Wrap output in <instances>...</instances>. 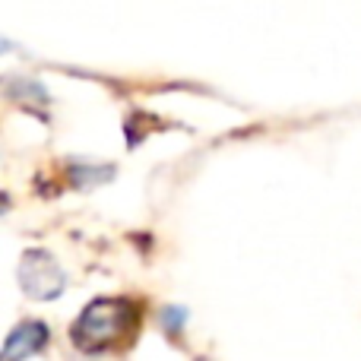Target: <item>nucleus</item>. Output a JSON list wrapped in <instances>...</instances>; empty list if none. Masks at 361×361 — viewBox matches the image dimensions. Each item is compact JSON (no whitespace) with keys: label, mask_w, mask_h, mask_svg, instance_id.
<instances>
[{"label":"nucleus","mask_w":361,"mask_h":361,"mask_svg":"<svg viewBox=\"0 0 361 361\" xmlns=\"http://www.w3.org/2000/svg\"><path fill=\"white\" fill-rule=\"evenodd\" d=\"M44 343H48V326H44L42 320H25V324H19L16 330L10 333V339H6L4 361H23V358L35 355V352L44 349Z\"/></svg>","instance_id":"obj_3"},{"label":"nucleus","mask_w":361,"mask_h":361,"mask_svg":"<svg viewBox=\"0 0 361 361\" xmlns=\"http://www.w3.org/2000/svg\"><path fill=\"white\" fill-rule=\"evenodd\" d=\"M159 317H162L165 330L178 333L180 326H184V320H187V311H184V307H178V305H169V307H162V314H159Z\"/></svg>","instance_id":"obj_6"},{"label":"nucleus","mask_w":361,"mask_h":361,"mask_svg":"<svg viewBox=\"0 0 361 361\" xmlns=\"http://www.w3.org/2000/svg\"><path fill=\"white\" fill-rule=\"evenodd\" d=\"M133 326V305L124 298H95L82 307V314L70 326V339L80 352L95 355L108 352L114 343L130 333Z\"/></svg>","instance_id":"obj_1"},{"label":"nucleus","mask_w":361,"mask_h":361,"mask_svg":"<svg viewBox=\"0 0 361 361\" xmlns=\"http://www.w3.org/2000/svg\"><path fill=\"white\" fill-rule=\"evenodd\" d=\"M114 175V169H86V165H73V184L86 187V184H99V180H108Z\"/></svg>","instance_id":"obj_5"},{"label":"nucleus","mask_w":361,"mask_h":361,"mask_svg":"<svg viewBox=\"0 0 361 361\" xmlns=\"http://www.w3.org/2000/svg\"><path fill=\"white\" fill-rule=\"evenodd\" d=\"M6 92H10V99H35V105H48V92L35 80H10Z\"/></svg>","instance_id":"obj_4"},{"label":"nucleus","mask_w":361,"mask_h":361,"mask_svg":"<svg viewBox=\"0 0 361 361\" xmlns=\"http://www.w3.org/2000/svg\"><path fill=\"white\" fill-rule=\"evenodd\" d=\"M19 286L29 298L35 301H51L67 288V276H63L61 263L48 254V250H25L19 260Z\"/></svg>","instance_id":"obj_2"}]
</instances>
